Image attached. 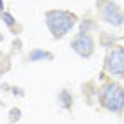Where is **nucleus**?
<instances>
[{
  "label": "nucleus",
  "mask_w": 124,
  "mask_h": 124,
  "mask_svg": "<svg viewBox=\"0 0 124 124\" xmlns=\"http://www.w3.org/2000/svg\"><path fill=\"white\" fill-rule=\"evenodd\" d=\"M75 23H76L75 14L67 13V11H50L46 14V25L55 37L66 36Z\"/></svg>",
  "instance_id": "obj_1"
},
{
  "label": "nucleus",
  "mask_w": 124,
  "mask_h": 124,
  "mask_svg": "<svg viewBox=\"0 0 124 124\" xmlns=\"http://www.w3.org/2000/svg\"><path fill=\"white\" fill-rule=\"evenodd\" d=\"M101 105L110 112H121L124 108V89L117 83H106L101 91Z\"/></svg>",
  "instance_id": "obj_2"
},
{
  "label": "nucleus",
  "mask_w": 124,
  "mask_h": 124,
  "mask_svg": "<svg viewBox=\"0 0 124 124\" xmlns=\"http://www.w3.org/2000/svg\"><path fill=\"white\" fill-rule=\"evenodd\" d=\"M98 9H99V14L106 23L110 25H122V20H124V13L121 11V7L110 0H98Z\"/></svg>",
  "instance_id": "obj_3"
},
{
  "label": "nucleus",
  "mask_w": 124,
  "mask_h": 124,
  "mask_svg": "<svg viewBox=\"0 0 124 124\" xmlns=\"http://www.w3.org/2000/svg\"><path fill=\"white\" fill-rule=\"evenodd\" d=\"M71 46L80 57H91L92 52H94V43L85 32L76 34L75 39H73V43H71Z\"/></svg>",
  "instance_id": "obj_4"
},
{
  "label": "nucleus",
  "mask_w": 124,
  "mask_h": 124,
  "mask_svg": "<svg viewBox=\"0 0 124 124\" xmlns=\"http://www.w3.org/2000/svg\"><path fill=\"white\" fill-rule=\"evenodd\" d=\"M106 69L112 75H124V48L117 46L106 59Z\"/></svg>",
  "instance_id": "obj_5"
},
{
  "label": "nucleus",
  "mask_w": 124,
  "mask_h": 124,
  "mask_svg": "<svg viewBox=\"0 0 124 124\" xmlns=\"http://www.w3.org/2000/svg\"><path fill=\"white\" fill-rule=\"evenodd\" d=\"M59 103L64 106V108H69V106L73 105V98L69 96V92H67V91H62V92L59 94Z\"/></svg>",
  "instance_id": "obj_6"
},
{
  "label": "nucleus",
  "mask_w": 124,
  "mask_h": 124,
  "mask_svg": "<svg viewBox=\"0 0 124 124\" xmlns=\"http://www.w3.org/2000/svg\"><path fill=\"white\" fill-rule=\"evenodd\" d=\"M52 55L43 52V50H34V52L30 53V60H41V59H50Z\"/></svg>",
  "instance_id": "obj_7"
},
{
  "label": "nucleus",
  "mask_w": 124,
  "mask_h": 124,
  "mask_svg": "<svg viewBox=\"0 0 124 124\" xmlns=\"http://www.w3.org/2000/svg\"><path fill=\"white\" fill-rule=\"evenodd\" d=\"M2 18H4V21H5V25H9V27L14 25V20H13V16H11V14L5 13V14H2Z\"/></svg>",
  "instance_id": "obj_8"
},
{
  "label": "nucleus",
  "mask_w": 124,
  "mask_h": 124,
  "mask_svg": "<svg viewBox=\"0 0 124 124\" xmlns=\"http://www.w3.org/2000/svg\"><path fill=\"white\" fill-rule=\"evenodd\" d=\"M4 7V2H2V0H0V9H2Z\"/></svg>",
  "instance_id": "obj_9"
}]
</instances>
